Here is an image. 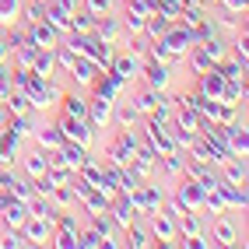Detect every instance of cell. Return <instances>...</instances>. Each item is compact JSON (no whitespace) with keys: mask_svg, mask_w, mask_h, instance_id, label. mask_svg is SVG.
<instances>
[{"mask_svg":"<svg viewBox=\"0 0 249 249\" xmlns=\"http://www.w3.org/2000/svg\"><path fill=\"white\" fill-rule=\"evenodd\" d=\"M137 144H141V130H137V126H134V130L116 126V137L106 144V158L126 169V165L134 161V155H137Z\"/></svg>","mask_w":249,"mask_h":249,"instance_id":"1","label":"cell"},{"mask_svg":"<svg viewBox=\"0 0 249 249\" xmlns=\"http://www.w3.org/2000/svg\"><path fill=\"white\" fill-rule=\"evenodd\" d=\"M176 74H179V71H172L169 63L144 56V63H141V77H137V81H141V85H147V88H155V91H169L172 81H176Z\"/></svg>","mask_w":249,"mask_h":249,"instance_id":"2","label":"cell"},{"mask_svg":"<svg viewBox=\"0 0 249 249\" xmlns=\"http://www.w3.org/2000/svg\"><path fill=\"white\" fill-rule=\"evenodd\" d=\"M56 126H60L63 141H77V144H85V147H95V141H98V130L88 120H77V116L60 112L56 116Z\"/></svg>","mask_w":249,"mask_h":249,"instance_id":"3","label":"cell"},{"mask_svg":"<svg viewBox=\"0 0 249 249\" xmlns=\"http://www.w3.org/2000/svg\"><path fill=\"white\" fill-rule=\"evenodd\" d=\"M144 225H147V231H151V246H161V249L176 246V218H169L165 211L144 214Z\"/></svg>","mask_w":249,"mask_h":249,"instance_id":"4","label":"cell"},{"mask_svg":"<svg viewBox=\"0 0 249 249\" xmlns=\"http://www.w3.org/2000/svg\"><path fill=\"white\" fill-rule=\"evenodd\" d=\"M207 235H211L214 246H246V242H242V231H239L235 221L228 218V211L214 214V221H211V228H207Z\"/></svg>","mask_w":249,"mask_h":249,"instance_id":"5","label":"cell"},{"mask_svg":"<svg viewBox=\"0 0 249 249\" xmlns=\"http://www.w3.org/2000/svg\"><path fill=\"white\" fill-rule=\"evenodd\" d=\"M53 228H56V218H46V214H28L25 225H21V235L28 239V246H49Z\"/></svg>","mask_w":249,"mask_h":249,"instance_id":"6","label":"cell"},{"mask_svg":"<svg viewBox=\"0 0 249 249\" xmlns=\"http://www.w3.org/2000/svg\"><path fill=\"white\" fill-rule=\"evenodd\" d=\"M130 196H134V204H137L141 214H155L161 207V200H165V190L155 179H144V182H137V186L130 190Z\"/></svg>","mask_w":249,"mask_h":249,"instance_id":"7","label":"cell"},{"mask_svg":"<svg viewBox=\"0 0 249 249\" xmlns=\"http://www.w3.org/2000/svg\"><path fill=\"white\" fill-rule=\"evenodd\" d=\"M204 186L200 182H193V179H176V190H172V200L179 204V207H186V211H204Z\"/></svg>","mask_w":249,"mask_h":249,"instance_id":"8","label":"cell"},{"mask_svg":"<svg viewBox=\"0 0 249 249\" xmlns=\"http://www.w3.org/2000/svg\"><path fill=\"white\" fill-rule=\"evenodd\" d=\"M141 63H144V56H137V53H130V49H116L112 53V74L123 81V85H134V81L141 77Z\"/></svg>","mask_w":249,"mask_h":249,"instance_id":"9","label":"cell"},{"mask_svg":"<svg viewBox=\"0 0 249 249\" xmlns=\"http://www.w3.org/2000/svg\"><path fill=\"white\" fill-rule=\"evenodd\" d=\"M88 123L95 130H106L112 123V98L109 95H98V91H88Z\"/></svg>","mask_w":249,"mask_h":249,"instance_id":"10","label":"cell"},{"mask_svg":"<svg viewBox=\"0 0 249 249\" xmlns=\"http://www.w3.org/2000/svg\"><path fill=\"white\" fill-rule=\"evenodd\" d=\"M182 176L193 179V182H200L204 190H214V186L221 182V176H218V169H214V165L196 161V158H190V155H186V165H182Z\"/></svg>","mask_w":249,"mask_h":249,"instance_id":"11","label":"cell"},{"mask_svg":"<svg viewBox=\"0 0 249 249\" xmlns=\"http://www.w3.org/2000/svg\"><path fill=\"white\" fill-rule=\"evenodd\" d=\"M109 214H112V221L120 225V228H126L130 221L144 218V214L137 211V204H134V196H130V193H116V196H112V204H109Z\"/></svg>","mask_w":249,"mask_h":249,"instance_id":"12","label":"cell"},{"mask_svg":"<svg viewBox=\"0 0 249 249\" xmlns=\"http://www.w3.org/2000/svg\"><path fill=\"white\" fill-rule=\"evenodd\" d=\"M98 71H102V67H98L95 60H88V56H74V67H71L67 74H71V81H74V88H77V91H88V88L95 85Z\"/></svg>","mask_w":249,"mask_h":249,"instance_id":"13","label":"cell"},{"mask_svg":"<svg viewBox=\"0 0 249 249\" xmlns=\"http://www.w3.org/2000/svg\"><path fill=\"white\" fill-rule=\"evenodd\" d=\"M221 134L231 147L235 158H246L249 155V130H246V120H235V123H221Z\"/></svg>","mask_w":249,"mask_h":249,"instance_id":"14","label":"cell"},{"mask_svg":"<svg viewBox=\"0 0 249 249\" xmlns=\"http://www.w3.org/2000/svg\"><path fill=\"white\" fill-rule=\"evenodd\" d=\"M95 36L98 39H102V42H120L123 39V21H120V11H116V14H98V18H95Z\"/></svg>","mask_w":249,"mask_h":249,"instance_id":"15","label":"cell"},{"mask_svg":"<svg viewBox=\"0 0 249 249\" xmlns=\"http://www.w3.org/2000/svg\"><path fill=\"white\" fill-rule=\"evenodd\" d=\"M161 42L169 46V53H172V56H179V60L186 56V49H190V46H196V42H193V36H190V28H182V25H176V21H172V28L161 36Z\"/></svg>","mask_w":249,"mask_h":249,"instance_id":"16","label":"cell"},{"mask_svg":"<svg viewBox=\"0 0 249 249\" xmlns=\"http://www.w3.org/2000/svg\"><path fill=\"white\" fill-rule=\"evenodd\" d=\"M141 120H144V116L134 109V102H130L126 95L112 102V123H116V126H123V130H134V126H141Z\"/></svg>","mask_w":249,"mask_h":249,"instance_id":"17","label":"cell"},{"mask_svg":"<svg viewBox=\"0 0 249 249\" xmlns=\"http://www.w3.org/2000/svg\"><path fill=\"white\" fill-rule=\"evenodd\" d=\"M25 32H28V39L36 42L39 49H53V46L63 39L60 32H56L53 25H49V21H42V18H39V21H32V25H25Z\"/></svg>","mask_w":249,"mask_h":249,"instance_id":"18","label":"cell"},{"mask_svg":"<svg viewBox=\"0 0 249 249\" xmlns=\"http://www.w3.org/2000/svg\"><path fill=\"white\" fill-rule=\"evenodd\" d=\"M4 126H11L14 134L25 141V137H32V134H36V130L42 126V112H39V109H28V112H21V116H7V123H4Z\"/></svg>","mask_w":249,"mask_h":249,"instance_id":"19","label":"cell"},{"mask_svg":"<svg viewBox=\"0 0 249 249\" xmlns=\"http://www.w3.org/2000/svg\"><path fill=\"white\" fill-rule=\"evenodd\" d=\"M18 155H21V137L14 134L11 126H0V165H18Z\"/></svg>","mask_w":249,"mask_h":249,"instance_id":"20","label":"cell"},{"mask_svg":"<svg viewBox=\"0 0 249 249\" xmlns=\"http://www.w3.org/2000/svg\"><path fill=\"white\" fill-rule=\"evenodd\" d=\"M211 21L218 25L221 36H231L246 25V11H225V7H211Z\"/></svg>","mask_w":249,"mask_h":249,"instance_id":"21","label":"cell"},{"mask_svg":"<svg viewBox=\"0 0 249 249\" xmlns=\"http://www.w3.org/2000/svg\"><path fill=\"white\" fill-rule=\"evenodd\" d=\"M126 88H130V85H123V81L116 77L112 71H98V77H95V85H91L88 91H98V95H109L112 102H116V98H123V95H126Z\"/></svg>","mask_w":249,"mask_h":249,"instance_id":"22","label":"cell"},{"mask_svg":"<svg viewBox=\"0 0 249 249\" xmlns=\"http://www.w3.org/2000/svg\"><path fill=\"white\" fill-rule=\"evenodd\" d=\"M126 98L134 102V109H137L141 116H147V112H151V109L161 102V91H155V88H147V85H141V81H137V88H134V91L126 88Z\"/></svg>","mask_w":249,"mask_h":249,"instance_id":"23","label":"cell"},{"mask_svg":"<svg viewBox=\"0 0 249 249\" xmlns=\"http://www.w3.org/2000/svg\"><path fill=\"white\" fill-rule=\"evenodd\" d=\"M56 109L67 112V116H77V120H88V91H77V88L63 91V98H60Z\"/></svg>","mask_w":249,"mask_h":249,"instance_id":"24","label":"cell"},{"mask_svg":"<svg viewBox=\"0 0 249 249\" xmlns=\"http://www.w3.org/2000/svg\"><path fill=\"white\" fill-rule=\"evenodd\" d=\"M120 239H123L126 249H147V246H151V231H147L144 218H137V221H130V225L123 228Z\"/></svg>","mask_w":249,"mask_h":249,"instance_id":"25","label":"cell"},{"mask_svg":"<svg viewBox=\"0 0 249 249\" xmlns=\"http://www.w3.org/2000/svg\"><path fill=\"white\" fill-rule=\"evenodd\" d=\"M42 21H49V25L63 36V32L71 28V11L63 7L60 0H46V4H42Z\"/></svg>","mask_w":249,"mask_h":249,"instance_id":"26","label":"cell"},{"mask_svg":"<svg viewBox=\"0 0 249 249\" xmlns=\"http://www.w3.org/2000/svg\"><path fill=\"white\" fill-rule=\"evenodd\" d=\"M88 155H91V147L77 144V141H63V147H60V158H63V165H67L71 172H77L81 165L88 161Z\"/></svg>","mask_w":249,"mask_h":249,"instance_id":"27","label":"cell"},{"mask_svg":"<svg viewBox=\"0 0 249 249\" xmlns=\"http://www.w3.org/2000/svg\"><path fill=\"white\" fill-rule=\"evenodd\" d=\"M32 141H36V147H42V151H60L63 147V134H60V126L56 123H42L36 134H32Z\"/></svg>","mask_w":249,"mask_h":249,"instance_id":"28","label":"cell"},{"mask_svg":"<svg viewBox=\"0 0 249 249\" xmlns=\"http://www.w3.org/2000/svg\"><path fill=\"white\" fill-rule=\"evenodd\" d=\"M200 231H207V225H204V218H200V211H186V214H179V218H176V235H179V239L200 235Z\"/></svg>","mask_w":249,"mask_h":249,"instance_id":"29","label":"cell"},{"mask_svg":"<svg viewBox=\"0 0 249 249\" xmlns=\"http://www.w3.org/2000/svg\"><path fill=\"white\" fill-rule=\"evenodd\" d=\"M88 228H95L102 239H120V235H123V228L112 221L109 211H102V214H88ZM120 242H123V239H120Z\"/></svg>","mask_w":249,"mask_h":249,"instance_id":"30","label":"cell"},{"mask_svg":"<svg viewBox=\"0 0 249 249\" xmlns=\"http://www.w3.org/2000/svg\"><path fill=\"white\" fill-rule=\"evenodd\" d=\"M25 218H28V200H18V196L0 211V225H4V228H21Z\"/></svg>","mask_w":249,"mask_h":249,"instance_id":"31","label":"cell"},{"mask_svg":"<svg viewBox=\"0 0 249 249\" xmlns=\"http://www.w3.org/2000/svg\"><path fill=\"white\" fill-rule=\"evenodd\" d=\"M218 193H221V200H225V207L228 211H246V186H235V182H218Z\"/></svg>","mask_w":249,"mask_h":249,"instance_id":"32","label":"cell"},{"mask_svg":"<svg viewBox=\"0 0 249 249\" xmlns=\"http://www.w3.org/2000/svg\"><path fill=\"white\" fill-rule=\"evenodd\" d=\"M49 204H53V211L60 214V211H77V196L71 193V186L67 182H60V186H53L49 190V196H46Z\"/></svg>","mask_w":249,"mask_h":249,"instance_id":"33","label":"cell"},{"mask_svg":"<svg viewBox=\"0 0 249 249\" xmlns=\"http://www.w3.org/2000/svg\"><path fill=\"white\" fill-rule=\"evenodd\" d=\"M221 88H225V77L218 71H204V74H196V91H204L207 98H221Z\"/></svg>","mask_w":249,"mask_h":249,"instance_id":"34","label":"cell"},{"mask_svg":"<svg viewBox=\"0 0 249 249\" xmlns=\"http://www.w3.org/2000/svg\"><path fill=\"white\" fill-rule=\"evenodd\" d=\"M109 204H112V196H109L106 190H98V186H91L85 196H81V207H85V214H102V211H109Z\"/></svg>","mask_w":249,"mask_h":249,"instance_id":"35","label":"cell"},{"mask_svg":"<svg viewBox=\"0 0 249 249\" xmlns=\"http://www.w3.org/2000/svg\"><path fill=\"white\" fill-rule=\"evenodd\" d=\"M182 67H190V74L196 77V74L211 71V67H214V60H211V56L204 53L200 46H190V49H186V56H182Z\"/></svg>","mask_w":249,"mask_h":249,"instance_id":"36","label":"cell"},{"mask_svg":"<svg viewBox=\"0 0 249 249\" xmlns=\"http://www.w3.org/2000/svg\"><path fill=\"white\" fill-rule=\"evenodd\" d=\"M169 28H172V18H169V14H161V11H155L151 18L144 21V32H141V36H144L147 42H155V39H161Z\"/></svg>","mask_w":249,"mask_h":249,"instance_id":"37","label":"cell"},{"mask_svg":"<svg viewBox=\"0 0 249 249\" xmlns=\"http://www.w3.org/2000/svg\"><path fill=\"white\" fill-rule=\"evenodd\" d=\"M18 158H21V176L39 179L46 172V151L42 147H36V151H28V155H18Z\"/></svg>","mask_w":249,"mask_h":249,"instance_id":"38","label":"cell"},{"mask_svg":"<svg viewBox=\"0 0 249 249\" xmlns=\"http://www.w3.org/2000/svg\"><path fill=\"white\" fill-rule=\"evenodd\" d=\"M228 56L239 60L242 67H249V36H246V25L239 32H231V42H228Z\"/></svg>","mask_w":249,"mask_h":249,"instance_id":"39","label":"cell"},{"mask_svg":"<svg viewBox=\"0 0 249 249\" xmlns=\"http://www.w3.org/2000/svg\"><path fill=\"white\" fill-rule=\"evenodd\" d=\"M246 81H225V88H221V98L218 102H225V106H242L246 109Z\"/></svg>","mask_w":249,"mask_h":249,"instance_id":"40","label":"cell"},{"mask_svg":"<svg viewBox=\"0 0 249 249\" xmlns=\"http://www.w3.org/2000/svg\"><path fill=\"white\" fill-rule=\"evenodd\" d=\"M36 77H56V63H53V49H39L36 60H32V67H28Z\"/></svg>","mask_w":249,"mask_h":249,"instance_id":"41","label":"cell"},{"mask_svg":"<svg viewBox=\"0 0 249 249\" xmlns=\"http://www.w3.org/2000/svg\"><path fill=\"white\" fill-rule=\"evenodd\" d=\"M4 109H7V116H21V112L32 109V98L25 91H18V88H11L7 98H4Z\"/></svg>","mask_w":249,"mask_h":249,"instance_id":"42","label":"cell"},{"mask_svg":"<svg viewBox=\"0 0 249 249\" xmlns=\"http://www.w3.org/2000/svg\"><path fill=\"white\" fill-rule=\"evenodd\" d=\"M214 71H218L225 81H246V67H242L239 60H231V56L218 60V63H214Z\"/></svg>","mask_w":249,"mask_h":249,"instance_id":"43","label":"cell"},{"mask_svg":"<svg viewBox=\"0 0 249 249\" xmlns=\"http://www.w3.org/2000/svg\"><path fill=\"white\" fill-rule=\"evenodd\" d=\"M196 46H200V49H204V53H207V56H211L214 63L228 56V42H225V36H211V39H204V42H196Z\"/></svg>","mask_w":249,"mask_h":249,"instance_id":"44","label":"cell"},{"mask_svg":"<svg viewBox=\"0 0 249 249\" xmlns=\"http://www.w3.org/2000/svg\"><path fill=\"white\" fill-rule=\"evenodd\" d=\"M91 28H95V14L85 11V7H77V11L71 14V28H67V32H81V36H88Z\"/></svg>","mask_w":249,"mask_h":249,"instance_id":"45","label":"cell"},{"mask_svg":"<svg viewBox=\"0 0 249 249\" xmlns=\"http://www.w3.org/2000/svg\"><path fill=\"white\" fill-rule=\"evenodd\" d=\"M11 193L18 196V200H32V196H36V182L18 172V176H14V182H11Z\"/></svg>","mask_w":249,"mask_h":249,"instance_id":"46","label":"cell"},{"mask_svg":"<svg viewBox=\"0 0 249 249\" xmlns=\"http://www.w3.org/2000/svg\"><path fill=\"white\" fill-rule=\"evenodd\" d=\"M81 7L91 11L98 18V14H116V11H120V0H81Z\"/></svg>","mask_w":249,"mask_h":249,"instance_id":"47","label":"cell"},{"mask_svg":"<svg viewBox=\"0 0 249 249\" xmlns=\"http://www.w3.org/2000/svg\"><path fill=\"white\" fill-rule=\"evenodd\" d=\"M0 246H4V249H25L28 239L21 235V228H4V235H0Z\"/></svg>","mask_w":249,"mask_h":249,"instance_id":"48","label":"cell"},{"mask_svg":"<svg viewBox=\"0 0 249 249\" xmlns=\"http://www.w3.org/2000/svg\"><path fill=\"white\" fill-rule=\"evenodd\" d=\"M21 11V0H0V25H14Z\"/></svg>","mask_w":249,"mask_h":249,"instance_id":"49","label":"cell"},{"mask_svg":"<svg viewBox=\"0 0 249 249\" xmlns=\"http://www.w3.org/2000/svg\"><path fill=\"white\" fill-rule=\"evenodd\" d=\"M49 246H56V249H77V235H74V231H63V228H53Z\"/></svg>","mask_w":249,"mask_h":249,"instance_id":"50","label":"cell"},{"mask_svg":"<svg viewBox=\"0 0 249 249\" xmlns=\"http://www.w3.org/2000/svg\"><path fill=\"white\" fill-rule=\"evenodd\" d=\"M249 0H207V7H225V11H246Z\"/></svg>","mask_w":249,"mask_h":249,"instance_id":"51","label":"cell"},{"mask_svg":"<svg viewBox=\"0 0 249 249\" xmlns=\"http://www.w3.org/2000/svg\"><path fill=\"white\" fill-rule=\"evenodd\" d=\"M11 200H14V193H11V190H0V211H4Z\"/></svg>","mask_w":249,"mask_h":249,"instance_id":"52","label":"cell"},{"mask_svg":"<svg viewBox=\"0 0 249 249\" xmlns=\"http://www.w3.org/2000/svg\"><path fill=\"white\" fill-rule=\"evenodd\" d=\"M60 4H63V7H67V11H71V14H74V11H77V7H81V0H60Z\"/></svg>","mask_w":249,"mask_h":249,"instance_id":"53","label":"cell"},{"mask_svg":"<svg viewBox=\"0 0 249 249\" xmlns=\"http://www.w3.org/2000/svg\"><path fill=\"white\" fill-rule=\"evenodd\" d=\"M7 123V109H4V102H0V126Z\"/></svg>","mask_w":249,"mask_h":249,"instance_id":"54","label":"cell"},{"mask_svg":"<svg viewBox=\"0 0 249 249\" xmlns=\"http://www.w3.org/2000/svg\"><path fill=\"white\" fill-rule=\"evenodd\" d=\"M0 39H4V25H0Z\"/></svg>","mask_w":249,"mask_h":249,"instance_id":"55","label":"cell"},{"mask_svg":"<svg viewBox=\"0 0 249 249\" xmlns=\"http://www.w3.org/2000/svg\"><path fill=\"white\" fill-rule=\"evenodd\" d=\"M39 4H46V0H39Z\"/></svg>","mask_w":249,"mask_h":249,"instance_id":"56","label":"cell"}]
</instances>
